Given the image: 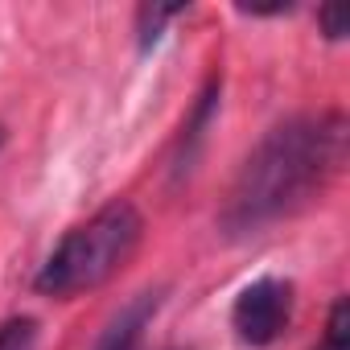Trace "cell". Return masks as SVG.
<instances>
[{
    "label": "cell",
    "mask_w": 350,
    "mask_h": 350,
    "mask_svg": "<svg viewBox=\"0 0 350 350\" xmlns=\"http://www.w3.org/2000/svg\"><path fill=\"white\" fill-rule=\"evenodd\" d=\"M161 288H148V293H140V297H132L116 317H111V325L103 329V338L95 342V350H136V342H140V334H144V325L152 321V313L161 309Z\"/></svg>",
    "instance_id": "277c9868"
},
{
    "label": "cell",
    "mask_w": 350,
    "mask_h": 350,
    "mask_svg": "<svg viewBox=\"0 0 350 350\" xmlns=\"http://www.w3.org/2000/svg\"><path fill=\"white\" fill-rule=\"evenodd\" d=\"M178 13H186V9H161V5H144L140 13H136V33H140V50L148 54L157 42H161V25L165 21H173V17H178Z\"/></svg>",
    "instance_id": "8992f818"
},
{
    "label": "cell",
    "mask_w": 350,
    "mask_h": 350,
    "mask_svg": "<svg viewBox=\"0 0 350 350\" xmlns=\"http://www.w3.org/2000/svg\"><path fill=\"white\" fill-rule=\"evenodd\" d=\"M346 144V120L338 111L293 116L264 132L247 152L223 202L227 235H256L297 211H305L338 173Z\"/></svg>",
    "instance_id": "6da1fadb"
},
{
    "label": "cell",
    "mask_w": 350,
    "mask_h": 350,
    "mask_svg": "<svg viewBox=\"0 0 350 350\" xmlns=\"http://www.w3.org/2000/svg\"><path fill=\"white\" fill-rule=\"evenodd\" d=\"M288 321H293V284L280 276L252 280L247 288H239V297L231 305V329L252 350L272 346Z\"/></svg>",
    "instance_id": "3957f363"
},
{
    "label": "cell",
    "mask_w": 350,
    "mask_h": 350,
    "mask_svg": "<svg viewBox=\"0 0 350 350\" xmlns=\"http://www.w3.org/2000/svg\"><path fill=\"white\" fill-rule=\"evenodd\" d=\"M317 21H321V33H325L329 42H342V38H346V21H342V13L321 9V13H317Z\"/></svg>",
    "instance_id": "9c48e42d"
},
{
    "label": "cell",
    "mask_w": 350,
    "mask_h": 350,
    "mask_svg": "<svg viewBox=\"0 0 350 350\" xmlns=\"http://www.w3.org/2000/svg\"><path fill=\"white\" fill-rule=\"evenodd\" d=\"M215 107H219V79H211V83H206V91L198 95V107L190 111V120H186V128H182V144H178V157H173V173H178V178L194 169V161H198V148H202V140H206V128H211Z\"/></svg>",
    "instance_id": "5b68a950"
},
{
    "label": "cell",
    "mask_w": 350,
    "mask_h": 350,
    "mask_svg": "<svg viewBox=\"0 0 350 350\" xmlns=\"http://www.w3.org/2000/svg\"><path fill=\"white\" fill-rule=\"evenodd\" d=\"M317 350H350L346 346V301L338 297L334 309H329V325H325V342Z\"/></svg>",
    "instance_id": "ba28073f"
},
{
    "label": "cell",
    "mask_w": 350,
    "mask_h": 350,
    "mask_svg": "<svg viewBox=\"0 0 350 350\" xmlns=\"http://www.w3.org/2000/svg\"><path fill=\"white\" fill-rule=\"evenodd\" d=\"M38 346V321L33 317H9L0 325V350H33Z\"/></svg>",
    "instance_id": "52a82bcc"
},
{
    "label": "cell",
    "mask_w": 350,
    "mask_h": 350,
    "mask_svg": "<svg viewBox=\"0 0 350 350\" xmlns=\"http://www.w3.org/2000/svg\"><path fill=\"white\" fill-rule=\"evenodd\" d=\"M140 235H144L140 211L128 198H116L58 239V247L46 256L42 272L33 276V288L58 301L91 293L132 260V252L140 247Z\"/></svg>",
    "instance_id": "7a4b0ae2"
}]
</instances>
